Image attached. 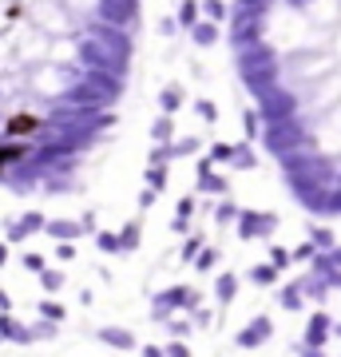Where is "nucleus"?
<instances>
[{
  "instance_id": "f257e3e1",
  "label": "nucleus",
  "mask_w": 341,
  "mask_h": 357,
  "mask_svg": "<svg viewBox=\"0 0 341 357\" xmlns=\"http://www.w3.org/2000/svg\"><path fill=\"white\" fill-rule=\"evenodd\" d=\"M230 60L286 191L341 218V0H230Z\"/></svg>"
}]
</instances>
